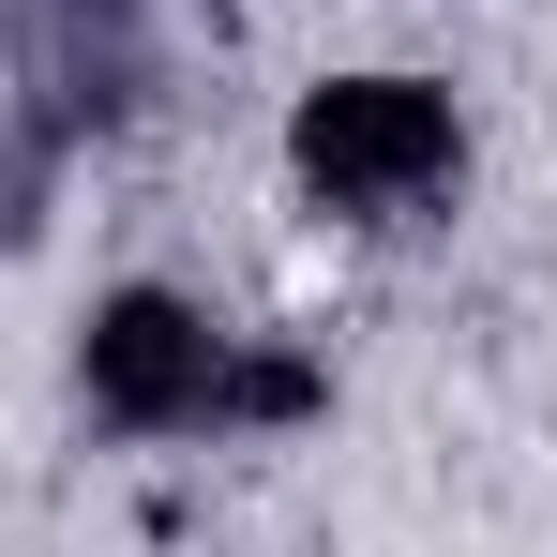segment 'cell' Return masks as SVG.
Returning <instances> with one entry per match:
<instances>
[{"label": "cell", "instance_id": "cell-3", "mask_svg": "<svg viewBox=\"0 0 557 557\" xmlns=\"http://www.w3.org/2000/svg\"><path fill=\"white\" fill-rule=\"evenodd\" d=\"M15 46H30V136H91V121H121V106L151 91L136 0H30Z\"/></svg>", "mask_w": 557, "mask_h": 557}, {"label": "cell", "instance_id": "cell-1", "mask_svg": "<svg viewBox=\"0 0 557 557\" xmlns=\"http://www.w3.org/2000/svg\"><path fill=\"white\" fill-rule=\"evenodd\" d=\"M76 392H91V422H121V437H196V422H286L317 376L301 362H242V332H211L196 301H166V286H121L91 332H76Z\"/></svg>", "mask_w": 557, "mask_h": 557}, {"label": "cell", "instance_id": "cell-2", "mask_svg": "<svg viewBox=\"0 0 557 557\" xmlns=\"http://www.w3.org/2000/svg\"><path fill=\"white\" fill-rule=\"evenodd\" d=\"M286 166L347 226H407V211H437L467 182V121H453L437 76H332V91H301V121H286Z\"/></svg>", "mask_w": 557, "mask_h": 557}]
</instances>
